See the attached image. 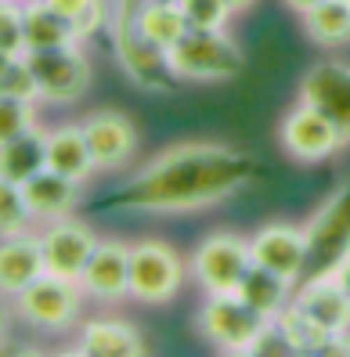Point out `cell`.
I'll return each mask as SVG.
<instances>
[{"mask_svg":"<svg viewBox=\"0 0 350 357\" xmlns=\"http://www.w3.org/2000/svg\"><path fill=\"white\" fill-rule=\"evenodd\" d=\"M40 275H47L44 264V245H40V235H8L0 238V292L4 296H18L22 289H29Z\"/></svg>","mask_w":350,"mask_h":357,"instance_id":"cell-16","label":"cell"},{"mask_svg":"<svg viewBox=\"0 0 350 357\" xmlns=\"http://www.w3.org/2000/svg\"><path fill=\"white\" fill-rule=\"evenodd\" d=\"M73 350L84 357H134L145 354V343H141V332L130 321L94 318L79 328V343Z\"/></svg>","mask_w":350,"mask_h":357,"instance_id":"cell-18","label":"cell"},{"mask_svg":"<svg viewBox=\"0 0 350 357\" xmlns=\"http://www.w3.org/2000/svg\"><path fill=\"white\" fill-rule=\"evenodd\" d=\"M177 79H231L245 69V54L224 29H188L167 51Z\"/></svg>","mask_w":350,"mask_h":357,"instance_id":"cell-2","label":"cell"},{"mask_svg":"<svg viewBox=\"0 0 350 357\" xmlns=\"http://www.w3.org/2000/svg\"><path fill=\"white\" fill-rule=\"evenodd\" d=\"M137 29L149 44L170 51L177 40L188 33V18H184L181 4H149L145 0L141 11H137Z\"/></svg>","mask_w":350,"mask_h":357,"instance_id":"cell-24","label":"cell"},{"mask_svg":"<svg viewBox=\"0 0 350 357\" xmlns=\"http://www.w3.org/2000/svg\"><path fill=\"white\" fill-rule=\"evenodd\" d=\"M250 354H296V347H293L289 335H285V328L271 318L264 325V332L257 335V343L250 347Z\"/></svg>","mask_w":350,"mask_h":357,"instance_id":"cell-30","label":"cell"},{"mask_svg":"<svg viewBox=\"0 0 350 357\" xmlns=\"http://www.w3.org/2000/svg\"><path fill=\"white\" fill-rule=\"evenodd\" d=\"M307 260L300 278H325L350 257V184L328 199L307 224Z\"/></svg>","mask_w":350,"mask_h":357,"instance_id":"cell-3","label":"cell"},{"mask_svg":"<svg viewBox=\"0 0 350 357\" xmlns=\"http://www.w3.org/2000/svg\"><path fill=\"white\" fill-rule=\"evenodd\" d=\"M333 278L340 282V289L347 292V300H350V257H347V260H343V264L333 271Z\"/></svg>","mask_w":350,"mask_h":357,"instance_id":"cell-31","label":"cell"},{"mask_svg":"<svg viewBox=\"0 0 350 357\" xmlns=\"http://www.w3.org/2000/svg\"><path fill=\"white\" fill-rule=\"evenodd\" d=\"M47 170L66 174L76 184H84L98 170L87 134H84V123H61V127L47 130Z\"/></svg>","mask_w":350,"mask_h":357,"instance_id":"cell-17","label":"cell"},{"mask_svg":"<svg viewBox=\"0 0 350 357\" xmlns=\"http://www.w3.org/2000/svg\"><path fill=\"white\" fill-rule=\"evenodd\" d=\"M11 296H4L0 292V340H4V332H8V321H11V303H8Z\"/></svg>","mask_w":350,"mask_h":357,"instance_id":"cell-32","label":"cell"},{"mask_svg":"<svg viewBox=\"0 0 350 357\" xmlns=\"http://www.w3.org/2000/svg\"><path fill=\"white\" fill-rule=\"evenodd\" d=\"M87 296L94 300H123L130 296V245L123 242H98L84 275H79Z\"/></svg>","mask_w":350,"mask_h":357,"instance_id":"cell-14","label":"cell"},{"mask_svg":"<svg viewBox=\"0 0 350 357\" xmlns=\"http://www.w3.org/2000/svg\"><path fill=\"white\" fill-rule=\"evenodd\" d=\"M40 170H47V130H26L8 144H0V177L26 184Z\"/></svg>","mask_w":350,"mask_h":357,"instance_id":"cell-21","label":"cell"},{"mask_svg":"<svg viewBox=\"0 0 350 357\" xmlns=\"http://www.w3.org/2000/svg\"><path fill=\"white\" fill-rule=\"evenodd\" d=\"M307 36L321 47H340L350 40V0H321L311 11H303Z\"/></svg>","mask_w":350,"mask_h":357,"instance_id":"cell-23","label":"cell"},{"mask_svg":"<svg viewBox=\"0 0 350 357\" xmlns=\"http://www.w3.org/2000/svg\"><path fill=\"white\" fill-rule=\"evenodd\" d=\"M250 253H253V264L296 282L303 275V260H307V235L293 224H267L250 238Z\"/></svg>","mask_w":350,"mask_h":357,"instance_id":"cell-12","label":"cell"},{"mask_svg":"<svg viewBox=\"0 0 350 357\" xmlns=\"http://www.w3.org/2000/svg\"><path fill=\"white\" fill-rule=\"evenodd\" d=\"M47 4L58 11V15H66L69 22L76 26V36L79 40H87L94 36L98 29H109V4L105 0H47Z\"/></svg>","mask_w":350,"mask_h":357,"instance_id":"cell-25","label":"cell"},{"mask_svg":"<svg viewBox=\"0 0 350 357\" xmlns=\"http://www.w3.org/2000/svg\"><path fill=\"white\" fill-rule=\"evenodd\" d=\"M250 267H253L250 242L228 235V231L202 238L199 249L192 253V275L206 292H235Z\"/></svg>","mask_w":350,"mask_h":357,"instance_id":"cell-8","label":"cell"},{"mask_svg":"<svg viewBox=\"0 0 350 357\" xmlns=\"http://www.w3.org/2000/svg\"><path fill=\"white\" fill-rule=\"evenodd\" d=\"M0 51L26 54V22L18 0H0Z\"/></svg>","mask_w":350,"mask_h":357,"instance_id":"cell-29","label":"cell"},{"mask_svg":"<svg viewBox=\"0 0 350 357\" xmlns=\"http://www.w3.org/2000/svg\"><path fill=\"white\" fill-rule=\"evenodd\" d=\"M253 177L257 162L245 152L213 141H184L141 166L105 206L134 213H192L231 199Z\"/></svg>","mask_w":350,"mask_h":357,"instance_id":"cell-1","label":"cell"},{"mask_svg":"<svg viewBox=\"0 0 350 357\" xmlns=\"http://www.w3.org/2000/svg\"><path fill=\"white\" fill-rule=\"evenodd\" d=\"M300 101L318 109L350 141V66L347 61H318L300 83Z\"/></svg>","mask_w":350,"mask_h":357,"instance_id":"cell-11","label":"cell"},{"mask_svg":"<svg viewBox=\"0 0 350 357\" xmlns=\"http://www.w3.org/2000/svg\"><path fill=\"white\" fill-rule=\"evenodd\" d=\"M267 321L271 318H264L238 292H210V300L199 310V328L206 332V340L228 354H250Z\"/></svg>","mask_w":350,"mask_h":357,"instance_id":"cell-4","label":"cell"},{"mask_svg":"<svg viewBox=\"0 0 350 357\" xmlns=\"http://www.w3.org/2000/svg\"><path fill=\"white\" fill-rule=\"evenodd\" d=\"M40 245H44L47 275L79 282L91 253L98 249V238H94V231L87 224H79L73 217H58V220H51V227L44 231V235H40Z\"/></svg>","mask_w":350,"mask_h":357,"instance_id":"cell-10","label":"cell"},{"mask_svg":"<svg viewBox=\"0 0 350 357\" xmlns=\"http://www.w3.org/2000/svg\"><path fill=\"white\" fill-rule=\"evenodd\" d=\"M22 22H26V51H51V47L79 44L76 26L66 15H58L47 0H26Z\"/></svg>","mask_w":350,"mask_h":357,"instance_id":"cell-20","label":"cell"},{"mask_svg":"<svg viewBox=\"0 0 350 357\" xmlns=\"http://www.w3.org/2000/svg\"><path fill=\"white\" fill-rule=\"evenodd\" d=\"M224 4H228L231 11H245V8H250V4H253V0H224Z\"/></svg>","mask_w":350,"mask_h":357,"instance_id":"cell-34","label":"cell"},{"mask_svg":"<svg viewBox=\"0 0 350 357\" xmlns=\"http://www.w3.org/2000/svg\"><path fill=\"white\" fill-rule=\"evenodd\" d=\"M29 220H33V209H29L22 184L0 177V238L29 231Z\"/></svg>","mask_w":350,"mask_h":357,"instance_id":"cell-26","label":"cell"},{"mask_svg":"<svg viewBox=\"0 0 350 357\" xmlns=\"http://www.w3.org/2000/svg\"><path fill=\"white\" fill-rule=\"evenodd\" d=\"M293 307L314 328H321L325 335L350 332V300H347V292L340 289V282L333 275L303 278V289L293 296Z\"/></svg>","mask_w":350,"mask_h":357,"instance_id":"cell-13","label":"cell"},{"mask_svg":"<svg viewBox=\"0 0 350 357\" xmlns=\"http://www.w3.org/2000/svg\"><path fill=\"white\" fill-rule=\"evenodd\" d=\"M282 144L285 152L300 162H321L333 152H340L347 137L340 134V127L328 116H321L311 105H296V109L282 119Z\"/></svg>","mask_w":350,"mask_h":357,"instance_id":"cell-9","label":"cell"},{"mask_svg":"<svg viewBox=\"0 0 350 357\" xmlns=\"http://www.w3.org/2000/svg\"><path fill=\"white\" fill-rule=\"evenodd\" d=\"M181 11L188 18V29H224L231 18L224 0H181Z\"/></svg>","mask_w":350,"mask_h":357,"instance_id":"cell-28","label":"cell"},{"mask_svg":"<svg viewBox=\"0 0 350 357\" xmlns=\"http://www.w3.org/2000/svg\"><path fill=\"white\" fill-rule=\"evenodd\" d=\"M289 278H282V275H275V271H267V267H260V264H253L250 271L242 275V282H238V296L250 303V307H257L264 318H278V314L289 307Z\"/></svg>","mask_w":350,"mask_h":357,"instance_id":"cell-22","label":"cell"},{"mask_svg":"<svg viewBox=\"0 0 350 357\" xmlns=\"http://www.w3.org/2000/svg\"><path fill=\"white\" fill-rule=\"evenodd\" d=\"M285 4H289L293 11H300V15H303V11H311L314 4H321V0H285Z\"/></svg>","mask_w":350,"mask_h":357,"instance_id":"cell-33","label":"cell"},{"mask_svg":"<svg viewBox=\"0 0 350 357\" xmlns=\"http://www.w3.org/2000/svg\"><path fill=\"white\" fill-rule=\"evenodd\" d=\"M22 192L29 199L33 217H44V220H58V217H69L76 195H79V184L58 170H40L36 177H29L22 184Z\"/></svg>","mask_w":350,"mask_h":357,"instance_id":"cell-19","label":"cell"},{"mask_svg":"<svg viewBox=\"0 0 350 357\" xmlns=\"http://www.w3.org/2000/svg\"><path fill=\"white\" fill-rule=\"evenodd\" d=\"M79 303H84V285L58 275H40L29 289L15 296V310L33 328H47V332L69 328L79 318Z\"/></svg>","mask_w":350,"mask_h":357,"instance_id":"cell-7","label":"cell"},{"mask_svg":"<svg viewBox=\"0 0 350 357\" xmlns=\"http://www.w3.org/2000/svg\"><path fill=\"white\" fill-rule=\"evenodd\" d=\"M105 4H109V11H112V0H105Z\"/></svg>","mask_w":350,"mask_h":357,"instance_id":"cell-36","label":"cell"},{"mask_svg":"<svg viewBox=\"0 0 350 357\" xmlns=\"http://www.w3.org/2000/svg\"><path fill=\"white\" fill-rule=\"evenodd\" d=\"M84 134H87V144H91V155H94L98 170H116V166H123L134 155V144H137L134 123L116 109L91 112L84 119Z\"/></svg>","mask_w":350,"mask_h":357,"instance_id":"cell-15","label":"cell"},{"mask_svg":"<svg viewBox=\"0 0 350 357\" xmlns=\"http://www.w3.org/2000/svg\"><path fill=\"white\" fill-rule=\"evenodd\" d=\"M184 285V260L159 238L130 245V296L137 303H170Z\"/></svg>","mask_w":350,"mask_h":357,"instance_id":"cell-5","label":"cell"},{"mask_svg":"<svg viewBox=\"0 0 350 357\" xmlns=\"http://www.w3.org/2000/svg\"><path fill=\"white\" fill-rule=\"evenodd\" d=\"M149 4H181V0H149Z\"/></svg>","mask_w":350,"mask_h":357,"instance_id":"cell-35","label":"cell"},{"mask_svg":"<svg viewBox=\"0 0 350 357\" xmlns=\"http://www.w3.org/2000/svg\"><path fill=\"white\" fill-rule=\"evenodd\" d=\"M29 69L36 76L40 101L51 105H73L91 87V61L79 51V44L51 47V51H26Z\"/></svg>","mask_w":350,"mask_h":357,"instance_id":"cell-6","label":"cell"},{"mask_svg":"<svg viewBox=\"0 0 350 357\" xmlns=\"http://www.w3.org/2000/svg\"><path fill=\"white\" fill-rule=\"evenodd\" d=\"M33 127H36V105L26 101V98L0 94V144L22 137Z\"/></svg>","mask_w":350,"mask_h":357,"instance_id":"cell-27","label":"cell"}]
</instances>
